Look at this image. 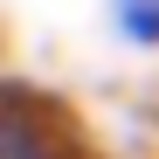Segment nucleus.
<instances>
[{"label": "nucleus", "mask_w": 159, "mask_h": 159, "mask_svg": "<svg viewBox=\"0 0 159 159\" xmlns=\"http://www.w3.org/2000/svg\"><path fill=\"white\" fill-rule=\"evenodd\" d=\"M0 159H76L62 111H42L35 97H0Z\"/></svg>", "instance_id": "nucleus-1"}, {"label": "nucleus", "mask_w": 159, "mask_h": 159, "mask_svg": "<svg viewBox=\"0 0 159 159\" xmlns=\"http://www.w3.org/2000/svg\"><path fill=\"white\" fill-rule=\"evenodd\" d=\"M104 21L125 48H159V0H104Z\"/></svg>", "instance_id": "nucleus-2"}]
</instances>
